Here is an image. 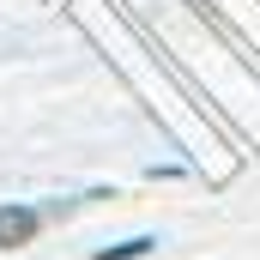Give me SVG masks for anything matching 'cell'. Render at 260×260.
Returning <instances> with one entry per match:
<instances>
[{
  "label": "cell",
  "instance_id": "obj_2",
  "mask_svg": "<svg viewBox=\"0 0 260 260\" xmlns=\"http://www.w3.org/2000/svg\"><path fill=\"white\" fill-rule=\"evenodd\" d=\"M151 242H127V248H109V254H97V260H133V254H145Z\"/></svg>",
  "mask_w": 260,
  "mask_h": 260
},
{
  "label": "cell",
  "instance_id": "obj_1",
  "mask_svg": "<svg viewBox=\"0 0 260 260\" xmlns=\"http://www.w3.org/2000/svg\"><path fill=\"white\" fill-rule=\"evenodd\" d=\"M37 212L30 206H0V248H24L30 236H37Z\"/></svg>",
  "mask_w": 260,
  "mask_h": 260
}]
</instances>
